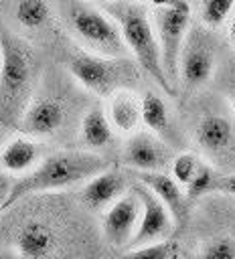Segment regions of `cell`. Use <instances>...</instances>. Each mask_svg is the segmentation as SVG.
I'll use <instances>...</instances> for the list:
<instances>
[{"label":"cell","mask_w":235,"mask_h":259,"mask_svg":"<svg viewBox=\"0 0 235 259\" xmlns=\"http://www.w3.org/2000/svg\"><path fill=\"white\" fill-rule=\"evenodd\" d=\"M38 61L34 49L0 22V121L18 127L32 101Z\"/></svg>","instance_id":"1"},{"label":"cell","mask_w":235,"mask_h":259,"mask_svg":"<svg viewBox=\"0 0 235 259\" xmlns=\"http://www.w3.org/2000/svg\"><path fill=\"white\" fill-rule=\"evenodd\" d=\"M107 168H109V160H105L95 152H83V150L55 152L43 158L30 172L22 174L12 182L2 210L10 208L12 204H16L18 200L30 194L63 190L79 182H87L89 178H93L95 174Z\"/></svg>","instance_id":"2"},{"label":"cell","mask_w":235,"mask_h":259,"mask_svg":"<svg viewBox=\"0 0 235 259\" xmlns=\"http://www.w3.org/2000/svg\"><path fill=\"white\" fill-rule=\"evenodd\" d=\"M97 6L118 24L122 40L128 53H132L136 65L146 75H150L164 93L172 95L174 91L170 89L160 65V51H158V40L148 14V4L120 0V2H101Z\"/></svg>","instance_id":"3"},{"label":"cell","mask_w":235,"mask_h":259,"mask_svg":"<svg viewBox=\"0 0 235 259\" xmlns=\"http://www.w3.org/2000/svg\"><path fill=\"white\" fill-rule=\"evenodd\" d=\"M59 10L71 34L87 49L85 53L107 59H124L128 55L118 24L97 4L61 2Z\"/></svg>","instance_id":"4"},{"label":"cell","mask_w":235,"mask_h":259,"mask_svg":"<svg viewBox=\"0 0 235 259\" xmlns=\"http://www.w3.org/2000/svg\"><path fill=\"white\" fill-rule=\"evenodd\" d=\"M148 14L154 26V34L160 51V65L172 91L178 83V59L190 28L192 6L184 0L154 2L148 4Z\"/></svg>","instance_id":"5"},{"label":"cell","mask_w":235,"mask_h":259,"mask_svg":"<svg viewBox=\"0 0 235 259\" xmlns=\"http://www.w3.org/2000/svg\"><path fill=\"white\" fill-rule=\"evenodd\" d=\"M69 71L97 97H109L120 89H130L138 81V65L128 57L107 59L89 53H75L69 59Z\"/></svg>","instance_id":"6"},{"label":"cell","mask_w":235,"mask_h":259,"mask_svg":"<svg viewBox=\"0 0 235 259\" xmlns=\"http://www.w3.org/2000/svg\"><path fill=\"white\" fill-rule=\"evenodd\" d=\"M132 190L136 192L140 204H142V212H140V221H138V229L128 245V249H136L142 245H150V243H160L166 241L174 229V221L168 214V210L160 204V200L140 182H136L132 186Z\"/></svg>","instance_id":"7"},{"label":"cell","mask_w":235,"mask_h":259,"mask_svg":"<svg viewBox=\"0 0 235 259\" xmlns=\"http://www.w3.org/2000/svg\"><path fill=\"white\" fill-rule=\"evenodd\" d=\"M213 71H215L213 49L199 30H192L190 34H186L178 59V81L186 89H199L205 83H209Z\"/></svg>","instance_id":"8"},{"label":"cell","mask_w":235,"mask_h":259,"mask_svg":"<svg viewBox=\"0 0 235 259\" xmlns=\"http://www.w3.org/2000/svg\"><path fill=\"white\" fill-rule=\"evenodd\" d=\"M140 212H142V204L136 196V192L130 188V192H126L122 198H118L103 214V237L111 247L118 249H128L136 229H138V221H140Z\"/></svg>","instance_id":"9"},{"label":"cell","mask_w":235,"mask_h":259,"mask_svg":"<svg viewBox=\"0 0 235 259\" xmlns=\"http://www.w3.org/2000/svg\"><path fill=\"white\" fill-rule=\"evenodd\" d=\"M122 158L124 164L138 172H162V168L172 160L168 146L150 132L132 134L124 144Z\"/></svg>","instance_id":"10"},{"label":"cell","mask_w":235,"mask_h":259,"mask_svg":"<svg viewBox=\"0 0 235 259\" xmlns=\"http://www.w3.org/2000/svg\"><path fill=\"white\" fill-rule=\"evenodd\" d=\"M67 111L65 105L51 95H41L34 97L28 107L24 109L18 130H22L26 134V138H51L55 136L63 123H65Z\"/></svg>","instance_id":"11"},{"label":"cell","mask_w":235,"mask_h":259,"mask_svg":"<svg viewBox=\"0 0 235 259\" xmlns=\"http://www.w3.org/2000/svg\"><path fill=\"white\" fill-rule=\"evenodd\" d=\"M126 190H128L126 176L115 168H107L85 182L81 190V200L91 210H107L118 198L126 194Z\"/></svg>","instance_id":"12"},{"label":"cell","mask_w":235,"mask_h":259,"mask_svg":"<svg viewBox=\"0 0 235 259\" xmlns=\"http://www.w3.org/2000/svg\"><path fill=\"white\" fill-rule=\"evenodd\" d=\"M138 182L146 186L158 200L160 204L168 210L172 221L182 223L186 217V194L184 190L172 180L170 174L166 172H138Z\"/></svg>","instance_id":"13"},{"label":"cell","mask_w":235,"mask_h":259,"mask_svg":"<svg viewBox=\"0 0 235 259\" xmlns=\"http://www.w3.org/2000/svg\"><path fill=\"white\" fill-rule=\"evenodd\" d=\"M57 245L55 231L36 219L22 223L14 233V247L24 259H45Z\"/></svg>","instance_id":"14"},{"label":"cell","mask_w":235,"mask_h":259,"mask_svg":"<svg viewBox=\"0 0 235 259\" xmlns=\"http://www.w3.org/2000/svg\"><path fill=\"white\" fill-rule=\"evenodd\" d=\"M235 136L233 123L219 113L203 115L194 127V140L207 154H223L231 148Z\"/></svg>","instance_id":"15"},{"label":"cell","mask_w":235,"mask_h":259,"mask_svg":"<svg viewBox=\"0 0 235 259\" xmlns=\"http://www.w3.org/2000/svg\"><path fill=\"white\" fill-rule=\"evenodd\" d=\"M107 121L111 130L122 134H136L142 123L140 117V97L132 89H120L107 97Z\"/></svg>","instance_id":"16"},{"label":"cell","mask_w":235,"mask_h":259,"mask_svg":"<svg viewBox=\"0 0 235 259\" xmlns=\"http://www.w3.org/2000/svg\"><path fill=\"white\" fill-rule=\"evenodd\" d=\"M41 148L32 138L18 136L10 140L0 152V166L8 174H26L38 162Z\"/></svg>","instance_id":"17"},{"label":"cell","mask_w":235,"mask_h":259,"mask_svg":"<svg viewBox=\"0 0 235 259\" xmlns=\"http://www.w3.org/2000/svg\"><path fill=\"white\" fill-rule=\"evenodd\" d=\"M140 117H142V123L150 130V134H154L156 138L162 140L170 136L172 119H170V109L162 95L154 91H146L140 97Z\"/></svg>","instance_id":"18"},{"label":"cell","mask_w":235,"mask_h":259,"mask_svg":"<svg viewBox=\"0 0 235 259\" xmlns=\"http://www.w3.org/2000/svg\"><path fill=\"white\" fill-rule=\"evenodd\" d=\"M113 140V130L101 107H91L81 119V142L89 150L107 148Z\"/></svg>","instance_id":"19"},{"label":"cell","mask_w":235,"mask_h":259,"mask_svg":"<svg viewBox=\"0 0 235 259\" xmlns=\"http://www.w3.org/2000/svg\"><path fill=\"white\" fill-rule=\"evenodd\" d=\"M14 18L24 28H41L51 18V4L43 0H20L14 4Z\"/></svg>","instance_id":"20"},{"label":"cell","mask_w":235,"mask_h":259,"mask_svg":"<svg viewBox=\"0 0 235 259\" xmlns=\"http://www.w3.org/2000/svg\"><path fill=\"white\" fill-rule=\"evenodd\" d=\"M178 253H180L178 243L172 239H166L160 243H150V245H142L136 249H128L118 259H176Z\"/></svg>","instance_id":"21"},{"label":"cell","mask_w":235,"mask_h":259,"mask_svg":"<svg viewBox=\"0 0 235 259\" xmlns=\"http://www.w3.org/2000/svg\"><path fill=\"white\" fill-rule=\"evenodd\" d=\"M235 10V2L231 0H205L199 2V16L201 22L209 28L221 26Z\"/></svg>","instance_id":"22"},{"label":"cell","mask_w":235,"mask_h":259,"mask_svg":"<svg viewBox=\"0 0 235 259\" xmlns=\"http://www.w3.org/2000/svg\"><path fill=\"white\" fill-rule=\"evenodd\" d=\"M203 164V160L197 156V154H190V152H182V154H178V156H174L172 158V164H170V168H172V180L184 190L188 184H190V180L194 178V174H197V170H199V166Z\"/></svg>","instance_id":"23"},{"label":"cell","mask_w":235,"mask_h":259,"mask_svg":"<svg viewBox=\"0 0 235 259\" xmlns=\"http://www.w3.org/2000/svg\"><path fill=\"white\" fill-rule=\"evenodd\" d=\"M217 174H215V170L203 160V164L199 166V170H197V174H194V178L190 180V184L184 188L186 192V198L188 200H192V198H199V196H203L205 192H211V190H215V186H217Z\"/></svg>","instance_id":"24"},{"label":"cell","mask_w":235,"mask_h":259,"mask_svg":"<svg viewBox=\"0 0 235 259\" xmlns=\"http://www.w3.org/2000/svg\"><path fill=\"white\" fill-rule=\"evenodd\" d=\"M197 259H235V239L221 235L203 245Z\"/></svg>","instance_id":"25"},{"label":"cell","mask_w":235,"mask_h":259,"mask_svg":"<svg viewBox=\"0 0 235 259\" xmlns=\"http://www.w3.org/2000/svg\"><path fill=\"white\" fill-rule=\"evenodd\" d=\"M215 190H221V192H225V194L235 196V174L219 176V178H217V186H215Z\"/></svg>","instance_id":"26"},{"label":"cell","mask_w":235,"mask_h":259,"mask_svg":"<svg viewBox=\"0 0 235 259\" xmlns=\"http://www.w3.org/2000/svg\"><path fill=\"white\" fill-rule=\"evenodd\" d=\"M10 186H12V180L4 174H0V210L4 208V202H6V196L10 192Z\"/></svg>","instance_id":"27"},{"label":"cell","mask_w":235,"mask_h":259,"mask_svg":"<svg viewBox=\"0 0 235 259\" xmlns=\"http://www.w3.org/2000/svg\"><path fill=\"white\" fill-rule=\"evenodd\" d=\"M229 38H231V45L235 49V12L231 14V24H229Z\"/></svg>","instance_id":"28"},{"label":"cell","mask_w":235,"mask_h":259,"mask_svg":"<svg viewBox=\"0 0 235 259\" xmlns=\"http://www.w3.org/2000/svg\"><path fill=\"white\" fill-rule=\"evenodd\" d=\"M231 103H233V109H235V87L231 89Z\"/></svg>","instance_id":"29"}]
</instances>
